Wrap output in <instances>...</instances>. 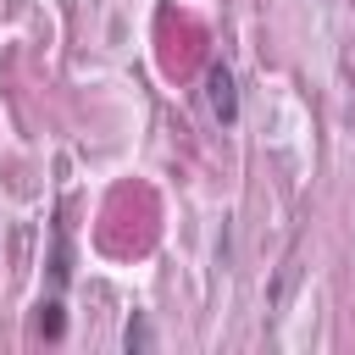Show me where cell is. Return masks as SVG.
<instances>
[{
  "instance_id": "6da1fadb",
  "label": "cell",
  "mask_w": 355,
  "mask_h": 355,
  "mask_svg": "<svg viewBox=\"0 0 355 355\" xmlns=\"http://www.w3.org/2000/svg\"><path fill=\"white\" fill-rule=\"evenodd\" d=\"M205 100H211V116L227 128V122H239V89H233V72L216 61L211 72H205Z\"/></svg>"
},
{
  "instance_id": "7a4b0ae2",
  "label": "cell",
  "mask_w": 355,
  "mask_h": 355,
  "mask_svg": "<svg viewBox=\"0 0 355 355\" xmlns=\"http://www.w3.org/2000/svg\"><path fill=\"white\" fill-rule=\"evenodd\" d=\"M39 333H44L50 344H55V338L67 333V316H61V300H44V305H39Z\"/></svg>"
},
{
  "instance_id": "3957f363",
  "label": "cell",
  "mask_w": 355,
  "mask_h": 355,
  "mask_svg": "<svg viewBox=\"0 0 355 355\" xmlns=\"http://www.w3.org/2000/svg\"><path fill=\"white\" fill-rule=\"evenodd\" d=\"M122 344H128V349H150V327H144V316H133V322H128Z\"/></svg>"
}]
</instances>
